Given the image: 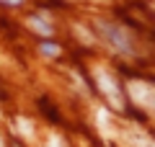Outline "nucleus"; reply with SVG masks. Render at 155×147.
Masks as SVG:
<instances>
[{
    "mask_svg": "<svg viewBox=\"0 0 155 147\" xmlns=\"http://www.w3.org/2000/svg\"><path fill=\"white\" fill-rule=\"evenodd\" d=\"M18 129H21V132H26V134H31V124H28V121H18Z\"/></svg>",
    "mask_w": 155,
    "mask_h": 147,
    "instance_id": "nucleus-7",
    "label": "nucleus"
},
{
    "mask_svg": "<svg viewBox=\"0 0 155 147\" xmlns=\"http://www.w3.org/2000/svg\"><path fill=\"white\" fill-rule=\"evenodd\" d=\"M96 83H98V90L106 96V101H109L116 111L122 109V106H124V98H122V90H119L116 77L111 75L109 70H98V72H96Z\"/></svg>",
    "mask_w": 155,
    "mask_h": 147,
    "instance_id": "nucleus-2",
    "label": "nucleus"
},
{
    "mask_svg": "<svg viewBox=\"0 0 155 147\" xmlns=\"http://www.w3.org/2000/svg\"><path fill=\"white\" fill-rule=\"evenodd\" d=\"M3 3H21V0H3Z\"/></svg>",
    "mask_w": 155,
    "mask_h": 147,
    "instance_id": "nucleus-8",
    "label": "nucleus"
},
{
    "mask_svg": "<svg viewBox=\"0 0 155 147\" xmlns=\"http://www.w3.org/2000/svg\"><path fill=\"white\" fill-rule=\"evenodd\" d=\"M41 54H47V57H57V54H60V49H57L54 44H41Z\"/></svg>",
    "mask_w": 155,
    "mask_h": 147,
    "instance_id": "nucleus-5",
    "label": "nucleus"
},
{
    "mask_svg": "<svg viewBox=\"0 0 155 147\" xmlns=\"http://www.w3.org/2000/svg\"><path fill=\"white\" fill-rule=\"evenodd\" d=\"M28 28H34V31L41 34V36H52V26L44 23L41 18H28Z\"/></svg>",
    "mask_w": 155,
    "mask_h": 147,
    "instance_id": "nucleus-4",
    "label": "nucleus"
},
{
    "mask_svg": "<svg viewBox=\"0 0 155 147\" xmlns=\"http://www.w3.org/2000/svg\"><path fill=\"white\" fill-rule=\"evenodd\" d=\"M127 90H129V98H132L137 106H142V109H147V111H155V88L150 85V83L129 80Z\"/></svg>",
    "mask_w": 155,
    "mask_h": 147,
    "instance_id": "nucleus-3",
    "label": "nucleus"
},
{
    "mask_svg": "<svg viewBox=\"0 0 155 147\" xmlns=\"http://www.w3.org/2000/svg\"><path fill=\"white\" fill-rule=\"evenodd\" d=\"M98 31L111 49L122 52V54H134V41H132V36H129V31L124 26L111 23V21H98Z\"/></svg>",
    "mask_w": 155,
    "mask_h": 147,
    "instance_id": "nucleus-1",
    "label": "nucleus"
},
{
    "mask_svg": "<svg viewBox=\"0 0 155 147\" xmlns=\"http://www.w3.org/2000/svg\"><path fill=\"white\" fill-rule=\"evenodd\" d=\"M44 147H65V142L60 139V137H49V139H47V145Z\"/></svg>",
    "mask_w": 155,
    "mask_h": 147,
    "instance_id": "nucleus-6",
    "label": "nucleus"
}]
</instances>
